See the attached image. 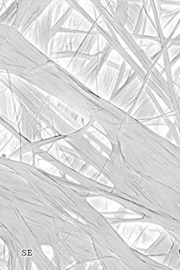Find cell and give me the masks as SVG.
I'll return each mask as SVG.
<instances>
[{"mask_svg":"<svg viewBox=\"0 0 180 270\" xmlns=\"http://www.w3.org/2000/svg\"><path fill=\"white\" fill-rule=\"evenodd\" d=\"M129 170L144 177L150 198L143 205L151 221L180 237V147L147 129L135 145ZM140 181L143 182L142 180Z\"/></svg>","mask_w":180,"mask_h":270,"instance_id":"6da1fadb","label":"cell"},{"mask_svg":"<svg viewBox=\"0 0 180 270\" xmlns=\"http://www.w3.org/2000/svg\"><path fill=\"white\" fill-rule=\"evenodd\" d=\"M91 2H93V4L96 6L99 12H100V13L102 14L103 19H105L109 23L110 26H112V27L116 30V33L120 35L121 38L125 41L127 46L129 47L131 52L137 57L138 59L139 60L142 66H144L147 77H150V73L153 71L156 63H153V61L148 58L145 52L138 46L137 43L135 42L133 37L128 33V30L125 29L124 26H122L114 17L110 15V12L107 10V8H105V6L101 3V1H92Z\"/></svg>","mask_w":180,"mask_h":270,"instance_id":"7a4b0ae2","label":"cell"},{"mask_svg":"<svg viewBox=\"0 0 180 270\" xmlns=\"http://www.w3.org/2000/svg\"><path fill=\"white\" fill-rule=\"evenodd\" d=\"M55 1H53L50 6L45 10L39 19L28 30L32 43L40 49L45 55H49V42L51 38V23L53 21Z\"/></svg>","mask_w":180,"mask_h":270,"instance_id":"3957f363","label":"cell"},{"mask_svg":"<svg viewBox=\"0 0 180 270\" xmlns=\"http://www.w3.org/2000/svg\"><path fill=\"white\" fill-rule=\"evenodd\" d=\"M145 86L146 84L143 83L141 79L138 77L130 85L124 88L122 90L118 91L114 95L110 97V101L121 109H127L133 104V107L128 111L130 114L135 106L137 105Z\"/></svg>","mask_w":180,"mask_h":270,"instance_id":"277c9868","label":"cell"},{"mask_svg":"<svg viewBox=\"0 0 180 270\" xmlns=\"http://www.w3.org/2000/svg\"><path fill=\"white\" fill-rule=\"evenodd\" d=\"M53 1H30V6L18 31L23 35L39 19Z\"/></svg>","mask_w":180,"mask_h":270,"instance_id":"5b68a950","label":"cell"},{"mask_svg":"<svg viewBox=\"0 0 180 270\" xmlns=\"http://www.w3.org/2000/svg\"><path fill=\"white\" fill-rule=\"evenodd\" d=\"M116 69L107 66L105 72L102 75H99L97 80V94L101 95H110L113 93V88H112L115 77H118V72Z\"/></svg>","mask_w":180,"mask_h":270,"instance_id":"8992f818","label":"cell"},{"mask_svg":"<svg viewBox=\"0 0 180 270\" xmlns=\"http://www.w3.org/2000/svg\"><path fill=\"white\" fill-rule=\"evenodd\" d=\"M141 8L142 7L138 3L128 1L127 7V21L125 27H126L127 30H129L132 33L134 31L136 23L139 20Z\"/></svg>","mask_w":180,"mask_h":270,"instance_id":"52a82bcc","label":"cell"},{"mask_svg":"<svg viewBox=\"0 0 180 270\" xmlns=\"http://www.w3.org/2000/svg\"><path fill=\"white\" fill-rule=\"evenodd\" d=\"M164 265L170 270H180V245L175 240L172 242V247L164 259Z\"/></svg>","mask_w":180,"mask_h":270,"instance_id":"ba28073f","label":"cell"},{"mask_svg":"<svg viewBox=\"0 0 180 270\" xmlns=\"http://www.w3.org/2000/svg\"><path fill=\"white\" fill-rule=\"evenodd\" d=\"M156 114V109L155 108L154 104L152 103L151 100L148 96L141 103L140 107L136 110L133 117L136 118H145L154 116Z\"/></svg>","mask_w":180,"mask_h":270,"instance_id":"9c48e42d","label":"cell"},{"mask_svg":"<svg viewBox=\"0 0 180 270\" xmlns=\"http://www.w3.org/2000/svg\"><path fill=\"white\" fill-rule=\"evenodd\" d=\"M18 7V1H12V4L1 15V25L12 26L16 18Z\"/></svg>","mask_w":180,"mask_h":270,"instance_id":"30bf717a","label":"cell"},{"mask_svg":"<svg viewBox=\"0 0 180 270\" xmlns=\"http://www.w3.org/2000/svg\"><path fill=\"white\" fill-rule=\"evenodd\" d=\"M30 1H18V12H17L16 18L12 27H15L17 30H19L20 26L26 17L27 11L30 6Z\"/></svg>","mask_w":180,"mask_h":270,"instance_id":"8fae6325","label":"cell"},{"mask_svg":"<svg viewBox=\"0 0 180 270\" xmlns=\"http://www.w3.org/2000/svg\"><path fill=\"white\" fill-rule=\"evenodd\" d=\"M128 1H116V8L115 14L113 15L119 23L125 27L127 21V7Z\"/></svg>","mask_w":180,"mask_h":270,"instance_id":"7c38bea8","label":"cell"},{"mask_svg":"<svg viewBox=\"0 0 180 270\" xmlns=\"http://www.w3.org/2000/svg\"><path fill=\"white\" fill-rule=\"evenodd\" d=\"M147 85L150 88L151 90H153V92H156L158 96L160 97L161 100L164 101V103H165L166 106H167V108L170 109V110H173V106H172V103H171L170 99L168 98V97L166 95V94H164V92H163L162 89L159 87V86L156 85L153 81H152L151 80H150V79H148L147 81Z\"/></svg>","mask_w":180,"mask_h":270,"instance_id":"4fadbf2b","label":"cell"},{"mask_svg":"<svg viewBox=\"0 0 180 270\" xmlns=\"http://www.w3.org/2000/svg\"><path fill=\"white\" fill-rule=\"evenodd\" d=\"M127 63L125 61H122V65L120 66V70H119V75H118L117 80H116V84H115L114 89H113V93L111 96L114 95L120 87L121 84H122L124 79H126L125 75H126Z\"/></svg>","mask_w":180,"mask_h":270,"instance_id":"5bb4252c","label":"cell"},{"mask_svg":"<svg viewBox=\"0 0 180 270\" xmlns=\"http://www.w3.org/2000/svg\"><path fill=\"white\" fill-rule=\"evenodd\" d=\"M147 12L144 10V7L141 8L140 15H139V20H138L137 23H136V27H135L134 31H133V35H140L141 30H142L143 27H144V23L147 20Z\"/></svg>","mask_w":180,"mask_h":270,"instance_id":"9a60e30c","label":"cell"},{"mask_svg":"<svg viewBox=\"0 0 180 270\" xmlns=\"http://www.w3.org/2000/svg\"><path fill=\"white\" fill-rule=\"evenodd\" d=\"M88 61L89 60L85 59V58H74L71 61V72H75V73L78 74L86 66Z\"/></svg>","mask_w":180,"mask_h":270,"instance_id":"2e32d148","label":"cell"},{"mask_svg":"<svg viewBox=\"0 0 180 270\" xmlns=\"http://www.w3.org/2000/svg\"><path fill=\"white\" fill-rule=\"evenodd\" d=\"M63 1H55V7H54V15H53V22L54 25L60 19V15L61 13L62 6L64 4Z\"/></svg>","mask_w":180,"mask_h":270,"instance_id":"e0dca14e","label":"cell"},{"mask_svg":"<svg viewBox=\"0 0 180 270\" xmlns=\"http://www.w3.org/2000/svg\"><path fill=\"white\" fill-rule=\"evenodd\" d=\"M107 66L112 68V69H116V70L119 71L120 69V66L119 64H116V63L113 62L112 61H108L106 63Z\"/></svg>","mask_w":180,"mask_h":270,"instance_id":"ac0fdd59","label":"cell"},{"mask_svg":"<svg viewBox=\"0 0 180 270\" xmlns=\"http://www.w3.org/2000/svg\"><path fill=\"white\" fill-rule=\"evenodd\" d=\"M159 5L161 4H176V5H180V1H156Z\"/></svg>","mask_w":180,"mask_h":270,"instance_id":"d6986e66","label":"cell"},{"mask_svg":"<svg viewBox=\"0 0 180 270\" xmlns=\"http://www.w3.org/2000/svg\"><path fill=\"white\" fill-rule=\"evenodd\" d=\"M180 59V53H178V55H175V57H173V58H172V61H170V64L171 66H173L174 64H175V63L177 62V61H178V60Z\"/></svg>","mask_w":180,"mask_h":270,"instance_id":"ffe728a7","label":"cell"},{"mask_svg":"<svg viewBox=\"0 0 180 270\" xmlns=\"http://www.w3.org/2000/svg\"><path fill=\"white\" fill-rule=\"evenodd\" d=\"M180 75V66L178 68V69H176V71L175 72V74H174V75H172V77H173V80L174 79H175V80H177L178 79V77H179V76Z\"/></svg>","mask_w":180,"mask_h":270,"instance_id":"44dd1931","label":"cell"},{"mask_svg":"<svg viewBox=\"0 0 180 270\" xmlns=\"http://www.w3.org/2000/svg\"><path fill=\"white\" fill-rule=\"evenodd\" d=\"M179 85H180V82Z\"/></svg>","mask_w":180,"mask_h":270,"instance_id":"7402d4cb","label":"cell"}]
</instances>
